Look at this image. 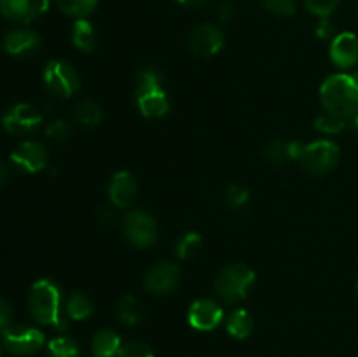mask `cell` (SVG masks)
Segmentation results:
<instances>
[{"mask_svg":"<svg viewBox=\"0 0 358 357\" xmlns=\"http://www.w3.org/2000/svg\"><path fill=\"white\" fill-rule=\"evenodd\" d=\"M320 102L325 112L343 119L358 114V77L357 74H334L320 86Z\"/></svg>","mask_w":358,"mask_h":357,"instance_id":"obj_1","label":"cell"},{"mask_svg":"<svg viewBox=\"0 0 358 357\" xmlns=\"http://www.w3.org/2000/svg\"><path fill=\"white\" fill-rule=\"evenodd\" d=\"M28 308L38 324L65 329L66 321L62 317V293L51 280H37L28 293Z\"/></svg>","mask_w":358,"mask_h":357,"instance_id":"obj_2","label":"cell"},{"mask_svg":"<svg viewBox=\"0 0 358 357\" xmlns=\"http://www.w3.org/2000/svg\"><path fill=\"white\" fill-rule=\"evenodd\" d=\"M255 284V272L245 262H233L220 272L215 290L226 303H238L248 296Z\"/></svg>","mask_w":358,"mask_h":357,"instance_id":"obj_3","label":"cell"},{"mask_svg":"<svg viewBox=\"0 0 358 357\" xmlns=\"http://www.w3.org/2000/svg\"><path fill=\"white\" fill-rule=\"evenodd\" d=\"M339 147L331 140H315L304 146L299 163L311 175L331 174L339 163Z\"/></svg>","mask_w":358,"mask_h":357,"instance_id":"obj_4","label":"cell"},{"mask_svg":"<svg viewBox=\"0 0 358 357\" xmlns=\"http://www.w3.org/2000/svg\"><path fill=\"white\" fill-rule=\"evenodd\" d=\"M122 231L129 244L138 248L152 247L159 238V227H157L156 219L143 210H131L126 214Z\"/></svg>","mask_w":358,"mask_h":357,"instance_id":"obj_5","label":"cell"},{"mask_svg":"<svg viewBox=\"0 0 358 357\" xmlns=\"http://www.w3.org/2000/svg\"><path fill=\"white\" fill-rule=\"evenodd\" d=\"M44 84L49 93L59 98H69L79 90V74L70 63L52 59L44 69Z\"/></svg>","mask_w":358,"mask_h":357,"instance_id":"obj_6","label":"cell"},{"mask_svg":"<svg viewBox=\"0 0 358 357\" xmlns=\"http://www.w3.org/2000/svg\"><path fill=\"white\" fill-rule=\"evenodd\" d=\"M44 335L37 328L17 324L9 326L2 332V343L13 356H31L44 345Z\"/></svg>","mask_w":358,"mask_h":357,"instance_id":"obj_7","label":"cell"},{"mask_svg":"<svg viewBox=\"0 0 358 357\" xmlns=\"http://www.w3.org/2000/svg\"><path fill=\"white\" fill-rule=\"evenodd\" d=\"M180 284V268L175 262H157L150 266L143 279V286L150 294L164 296V294L173 293Z\"/></svg>","mask_w":358,"mask_h":357,"instance_id":"obj_8","label":"cell"},{"mask_svg":"<svg viewBox=\"0 0 358 357\" xmlns=\"http://www.w3.org/2000/svg\"><path fill=\"white\" fill-rule=\"evenodd\" d=\"M189 51L199 58L217 55L224 48V34L217 24H199L191 31L187 38Z\"/></svg>","mask_w":358,"mask_h":357,"instance_id":"obj_9","label":"cell"},{"mask_svg":"<svg viewBox=\"0 0 358 357\" xmlns=\"http://www.w3.org/2000/svg\"><path fill=\"white\" fill-rule=\"evenodd\" d=\"M10 163L24 174H37L48 167V150L37 140H24L13 150Z\"/></svg>","mask_w":358,"mask_h":357,"instance_id":"obj_10","label":"cell"},{"mask_svg":"<svg viewBox=\"0 0 358 357\" xmlns=\"http://www.w3.org/2000/svg\"><path fill=\"white\" fill-rule=\"evenodd\" d=\"M42 122L38 108L30 104H16L2 115V125L13 135H24L37 128Z\"/></svg>","mask_w":358,"mask_h":357,"instance_id":"obj_11","label":"cell"},{"mask_svg":"<svg viewBox=\"0 0 358 357\" xmlns=\"http://www.w3.org/2000/svg\"><path fill=\"white\" fill-rule=\"evenodd\" d=\"M189 324L198 331H213L224 321V310L217 301L210 298L196 300L189 308Z\"/></svg>","mask_w":358,"mask_h":357,"instance_id":"obj_12","label":"cell"},{"mask_svg":"<svg viewBox=\"0 0 358 357\" xmlns=\"http://www.w3.org/2000/svg\"><path fill=\"white\" fill-rule=\"evenodd\" d=\"M49 0H0V13L7 20L30 23L48 10Z\"/></svg>","mask_w":358,"mask_h":357,"instance_id":"obj_13","label":"cell"},{"mask_svg":"<svg viewBox=\"0 0 358 357\" xmlns=\"http://www.w3.org/2000/svg\"><path fill=\"white\" fill-rule=\"evenodd\" d=\"M331 59L339 69H350L358 63V37L352 31L338 34L331 42Z\"/></svg>","mask_w":358,"mask_h":357,"instance_id":"obj_14","label":"cell"},{"mask_svg":"<svg viewBox=\"0 0 358 357\" xmlns=\"http://www.w3.org/2000/svg\"><path fill=\"white\" fill-rule=\"evenodd\" d=\"M136 192H138V184L129 172L121 170L110 178L108 198H110L112 205L117 209H128L135 202Z\"/></svg>","mask_w":358,"mask_h":357,"instance_id":"obj_15","label":"cell"},{"mask_svg":"<svg viewBox=\"0 0 358 357\" xmlns=\"http://www.w3.org/2000/svg\"><path fill=\"white\" fill-rule=\"evenodd\" d=\"M42 41L35 31L27 30V28H17V30L9 31L3 38V48L10 56H20V58H27V56L37 55L41 49Z\"/></svg>","mask_w":358,"mask_h":357,"instance_id":"obj_16","label":"cell"},{"mask_svg":"<svg viewBox=\"0 0 358 357\" xmlns=\"http://www.w3.org/2000/svg\"><path fill=\"white\" fill-rule=\"evenodd\" d=\"M135 94L138 111L142 112V115H145V118L159 119L163 118V115H166V112L170 111V102H168V97L166 93H164L163 88L135 91Z\"/></svg>","mask_w":358,"mask_h":357,"instance_id":"obj_17","label":"cell"},{"mask_svg":"<svg viewBox=\"0 0 358 357\" xmlns=\"http://www.w3.org/2000/svg\"><path fill=\"white\" fill-rule=\"evenodd\" d=\"M304 144L299 140L283 142V140H273L264 147L262 154L266 160L273 164H285L287 161H299L303 156Z\"/></svg>","mask_w":358,"mask_h":357,"instance_id":"obj_18","label":"cell"},{"mask_svg":"<svg viewBox=\"0 0 358 357\" xmlns=\"http://www.w3.org/2000/svg\"><path fill=\"white\" fill-rule=\"evenodd\" d=\"M121 346V336L112 329H101L91 340V352L94 357H117Z\"/></svg>","mask_w":358,"mask_h":357,"instance_id":"obj_19","label":"cell"},{"mask_svg":"<svg viewBox=\"0 0 358 357\" xmlns=\"http://www.w3.org/2000/svg\"><path fill=\"white\" fill-rule=\"evenodd\" d=\"M254 329V321H252L250 314L245 308H236L229 314L226 318V331L229 332L233 338L245 340L252 335Z\"/></svg>","mask_w":358,"mask_h":357,"instance_id":"obj_20","label":"cell"},{"mask_svg":"<svg viewBox=\"0 0 358 357\" xmlns=\"http://www.w3.org/2000/svg\"><path fill=\"white\" fill-rule=\"evenodd\" d=\"M94 312V304L91 298L83 290H73L66 300V314L73 321H84L91 317Z\"/></svg>","mask_w":358,"mask_h":357,"instance_id":"obj_21","label":"cell"},{"mask_svg":"<svg viewBox=\"0 0 358 357\" xmlns=\"http://www.w3.org/2000/svg\"><path fill=\"white\" fill-rule=\"evenodd\" d=\"M72 42L77 49H80L84 52H91L96 48V34H94L93 24L86 18L84 20H77L76 24H73Z\"/></svg>","mask_w":358,"mask_h":357,"instance_id":"obj_22","label":"cell"},{"mask_svg":"<svg viewBox=\"0 0 358 357\" xmlns=\"http://www.w3.org/2000/svg\"><path fill=\"white\" fill-rule=\"evenodd\" d=\"M73 118L86 128H94L101 122L103 114H101V108L96 102L83 100L73 107Z\"/></svg>","mask_w":358,"mask_h":357,"instance_id":"obj_23","label":"cell"},{"mask_svg":"<svg viewBox=\"0 0 358 357\" xmlns=\"http://www.w3.org/2000/svg\"><path fill=\"white\" fill-rule=\"evenodd\" d=\"M117 317L122 324L136 326L143 318V308L135 296H122L117 303Z\"/></svg>","mask_w":358,"mask_h":357,"instance_id":"obj_24","label":"cell"},{"mask_svg":"<svg viewBox=\"0 0 358 357\" xmlns=\"http://www.w3.org/2000/svg\"><path fill=\"white\" fill-rule=\"evenodd\" d=\"M56 4L66 16L84 20L96 9L98 0H56Z\"/></svg>","mask_w":358,"mask_h":357,"instance_id":"obj_25","label":"cell"},{"mask_svg":"<svg viewBox=\"0 0 358 357\" xmlns=\"http://www.w3.org/2000/svg\"><path fill=\"white\" fill-rule=\"evenodd\" d=\"M203 238L201 234L196 233V231H189L185 233L180 240L175 245V254H177L178 259H191L201 251Z\"/></svg>","mask_w":358,"mask_h":357,"instance_id":"obj_26","label":"cell"},{"mask_svg":"<svg viewBox=\"0 0 358 357\" xmlns=\"http://www.w3.org/2000/svg\"><path fill=\"white\" fill-rule=\"evenodd\" d=\"M49 357H79V345L69 336H58L48 345Z\"/></svg>","mask_w":358,"mask_h":357,"instance_id":"obj_27","label":"cell"},{"mask_svg":"<svg viewBox=\"0 0 358 357\" xmlns=\"http://www.w3.org/2000/svg\"><path fill=\"white\" fill-rule=\"evenodd\" d=\"M345 128L346 119L331 114V112H325V114L318 115L315 119V130L320 133H325V135H336V133H341Z\"/></svg>","mask_w":358,"mask_h":357,"instance_id":"obj_28","label":"cell"},{"mask_svg":"<svg viewBox=\"0 0 358 357\" xmlns=\"http://www.w3.org/2000/svg\"><path fill=\"white\" fill-rule=\"evenodd\" d=\"M250 200V191L248 188L241 184H231L229 188L226 189V202L227 205L233 206V209H241L245 206Z\"/></svg>","mask_w":358,"mask_h":357,"instance_id":"obj_29","label":"cell"},{"mask_svg":"<svg viewBox=\"0 0 358 357\" xmlns=\"http://www.w3.org/2000/svg\"><path fill=\"white\" fill-rule=\"evenodd\" d=\"M304 4L317 18H331V14L338 9L339 0H304Z\"/></svg>","mask_w":358,"mask_h":357,"instance_id":"obj_30","label":"cell"},{"mask_svg":"<svg viewBox=\"0 0 358 357\" xmlns=\"http://www.w3.org/2000/svg\"><path fill=\"white\" fill-rule=\"evenodd\" d=\"M117 357H154V352L147 343L133 340V342L124 343L121 346Z\"/></svg>","mask_w":358,"mask_h":357,"instance_id":"obj_31","label":"cell"},{"mask_svg":"<svg viewBox=\"0 0 358 357\" xmlns=\"http://www.w3.org/2000/svg\"><path fill=\"white\" fill-rule=\"evenodd\" d=\"M157 88H163V80H161V76L157 74V70H154V69L140 70L138 86H136V91L157 90Z\"/></svg>","mask_w":358,"mask_h":357,"instance_id":"obj_32","label":"cell"},{"mask_svg":"<svg viewBox=\"0 0 358 357\" xmlns=\"http://www.w3.org/2000/svg\"><path fill=\"white\" fill-rule=\"evenodd\" d=\"M264 7L275 16L287 18L296 13V0H264Z\"/></svg>","mask_w":358,"mask_h":357,"instance_id":"obj_33","label":"cell"},{"mask_svg":"<svg viewBox=\"0 0 358 357\" xmlns=\"http://www.w3.org/2000/svg\"><path fill=\"white\" fill-rule=\"evenodd\" d=\"M45 135L52 140L63 142V140H66L70 135H72V128H70L69 122L63 121V119H56V121H52L51 125L45 128Z\"/></svg>","mask_w":358,"mask_h":357,"instance_id":"obj_34","label":"cell"},{"mask_svg":"<svg viewBox=\"0 0 358 357\" xmlns=\"http://www.w3.org/2000/svg\"><path fill=\"white\" fill-rule=\"evenodd\" d=\"M234 13H236V7H234L233 0H220L215 14L220 23H229L234 18Z\"/></svg>","mask_w":358,"mask_h":357,"instance_id":"obj_35","label":"cell"},{"mask_svg":"<svg viewBox=\"0 0 358 357\" xmlns=\"http://www.w3.org/2000/svg\"><path fill=\"white\" fill-rule=\"evenodd\" d=\"M334 23H332L329 18H318V23L317 27H315V35H317L318 38H322V41H327V38H332L334 37Z\"/></svg>","mask_w":358,"mask_h":357,"instance_id":"obj_36","label":"cell"},{"mask_svg":"<svg viewBox=\"0 0 358 357\" xmlns=\"http://www.w3.org/2000/svg\"><path fill=\"white\" fill-rule=\"evenodd\" d=\"M10 318H13V308L6 300H0V335L10 326Z\"/></svg>","mask_w":358,"mask_h":357,"instance_id":"obj_37","label":"cell"},{"mask_svg":"<svg viewBox=\"0 0 358 357\" xmlns=\"http://www.w3.org/2000/svg\"><path fill=\"white\" fill-rule=\"evenodd\" d=\"M9 178H10L9 167H7V164H3V163H0V188L7 184V182H9Z\"/></svg>","mask_w":358,"mask_h":357,"instance_id":"obj_38","label":"cell"},{"mask_svg":"<svg viewBox=\"0 0 358 357\" xmlns=\"http://www.w3.org/2000/svg\"><path fill=\"white\" fill-rule=\"evenodd\" d=\"M100 219L103 220V223H114L115 214L112 212L110 209H101L100 210Z\"/></svg>","mask_w":358,"mask_h":357,"instance_id":"obj_39","label":"cell"},{"mask_svg":"<svg viewBox=\"0 0 358 357\" xmlns=\"http://www.w3.org/2000/svg\"><path fill=\"white\" fill-rule=\"evenodd\" d=\"M177 2L185 7H203L208 0H177Z\"/></svg>","mask_w":358,"mask_h":357,"instance_id":"obj_40","label":"cell"},{"mask_svg":"<svg viewBox=\"0 0 358 357\" xmlns=\"http://www.w3.org/2000/svg\"><path fill=\"white\" fill-rule=\"evenodd\" d=\"M352 126H353V130H355V133H358V114L355 115V118H353Z\"/></svg>","mask_w":358,"mask_h":357,"instance_id":"obj_41","label":"cell"},{"mask_svg":"<svg viewBox=\"0 0 358 357\" xmlns=\"http://www.w3.org/2000/svg\"><path fill=\"white\" fill-rule=\"evenodd\" d=\"M0 357H2V349H0Z\"/></svg>","mask_w":358,"mask_h":357,"instance_id":"obj_42","label":"cell"},{"mask_svg":"<svg viewBox=\"0 0 358 357\" xmlns=\"http://www.w3.org/2000/svg\"><path fill=\"white\" fill-rule=\"evenodd\" d=\"M357 294H358V282H357Z\"/></svg>","mask_w":358,"mask_h":357,"instance_id":"obj_43","label":"cell"}]
</instances>
